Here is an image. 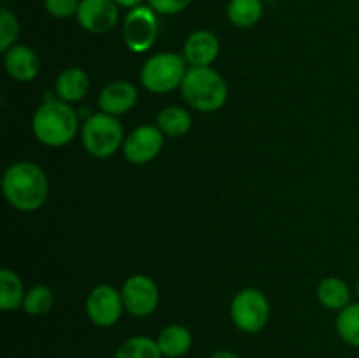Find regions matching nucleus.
<instances>
[{"mask_svg":"<svg viewBox=\"0 0 359 358\" xmlns=\"http://www.w3.org/2000/svg\"><path fill=\"white\" fill-rule=\"evenodd\" d=\"M210 358H238V354H235L233 351L219 350V351H216V353L210 354Z\"/></svg>","mask_w":359,"mask_h":358,"instance_id":"bb28decb","label":"nucleus"},{"mask_svg":"<svg viewBox=\"0 0 359 358\" xmlns=\"http://www.w3.org/2000/svg\"><path fill=\"white\" fill-rule=\"evenodd\" d=\"M118 6L128 7V9H133V7H139L142 4V0H114Z\"/></svg>","mask_w":359,"mask_h":358,"instance_id":"cd10ccee","label":"nucleus"},{"mask_svg":"<svg viewBox=\"0 0 359 358\" xmlns=\"http://www.w3.org/2000/svg\"><path fill=\"white\" fill-rule=\"evenodd\" d=\"M2 192L14 209L34 213L41 209L48 199V178L34 161H16L4 172Z\"/></svg>","mask_w":359,"mask_h":358,"instance_id":"f257e3e1","label":"nucleus"},{"mask_svg":"<svg viewBox=\"0 0 359 358\" xmlns=\"http://www.w3.org/2000/svg\"><path fill=\"white\" fill-rule=\"evenodd\" d=\"M193 0H147L151 9L158 14H177L184 11Z\"/></svg>","mask_w":359,"mask_h":358,"instance_id":"a878e982","label":"nucleus"},{"mask_svg":"<svg viewBox=\"0 0 359 358\" xmlns=\"http://www.w3.org/2000/svg\"><path fill=\"white\" fill-rule=\"evenodd\" d=\"M88 88H90L88 74L79 67H69L63 72H60L55 83L56 95H58L60 100L67 102V104L79 102L88 93Z\"/></svg>","mask_w":359,"mask_h":358,"instance_id":"2eb2a0df","label":"nucleus"},{"mask_svg":"<svg viewBox=\"0 0 359 358\" xmlns=\"http://www.w3.org/2000/svg\"><path fill=\"white\" fill-rule=\"evenodd\" d=\"M20 35V23L11 11H0V51L7 53Z\"/></svg>","mask_w":359,"mask_h":358,"instance_id":"b1692460","label":"nucleus"},{"mask_svg":"<svg viewBox=\"0 0 359 358\" xmlns=\"http://www.w3.org/2000/svg\"><path fill=\"white\" fill-rule=\"evenodd\" d=\"M76 18L90 34H107L118 25L119 6L114 0H81Z\"/></svg>","mask_w":359,"mask_h":358,"instance_id":"9b49d317","label":"nucleus"},{"mask_svg":"<svg viewBox=\"0 0 359 358\" xmlns=\"http://www.w3.org/2000/svg\"><path fill=\"white\" fill-rule=\"evenodd\" d=\"M158 35L156 13L149 6L130 9L123 21V39L130 51L144 53L151 49Z\"/></svg>","mask_w":359,"mask_h":358,"instance_id":"0eeeda50","label":"nucleus"},{"mask_svg":"<svg viewBox=\"0 0 359 358\" xmlns=\"http://www.w3.org/2000/svg\"><path fill=\"white\" fill-rule=\"evenodd\" d=\"M158 346L163 357L167 358H181L191 350L193 337L186 326L182 325H168L158 333Z\"/></svg>","mask_w":359,"mask_h":358,"instance_id":"dca6fc26","label":"nucleus"},{"mask_svg":"<svg viewBox=\"0 0 359 358\" xmlns=\"http://www.w3.org/2000/svg\"><path fill=\"white\" fill-rule=\"evenodd\" d=\"M318 300L332 311H342L351 304V290L340 277H326L318 286Z\"/></svg>","mask_w":359,"mask_h":358,"instance_id":"f3484780","label":"nucleus"},{"mask_svg":"<svg viewBox=\"0 0 359 358\" xmlns=\"http://www.w3.org/2000/svg\"><path fill=\"white\" fill-rule=\"evenodd\" d=\"M356 290H358V297H359V281H358V286H356Z\"/></svg>","mask_w":359,"mask_h":358,"instance_id":"c85d7f7f","label":"nucleus"},{"mask_svg":"<svg viewBox=\"0 0 359 358\" xmlns=\"http://www.w3.org/2000/svg\"><path fill=\"white\" fill-rule=\"evenodd\" d=\"M337 332L344 343L359 350V304L351 302L342 311H339Z\"/></svg>","mask_w":359,"mask_h":358,"instance_id":"4be33fe9","label":"nucleus"},{"mask_svg":"<svg viewBox=\"0 0 359 358\" xmlns=\"http://www.w3.org/2000/svg\"><path fill=\"white\" fill-rule=\"evenodd\" d=\"M114 358H163V354L156 340L146 336H137L126 339L118 347Z\"/></svg>","mask_w":359,"mask_h":358,"instance_id":"412c9836","label":"nucleus"},{"mask_svg":"<svg viewBox=\"0 0 359 358\" xmlns=\"http://www.w3.org/2000/svg\"><path fill=\"white\" fill-rule=\"evenodd\" d=\"M186 60L177 53H158L144 63L140 81L151 93H168L181 86L186 76Z\"/></svg>","mask_w":359,"mask_h":358,"instance_id":"39448f33","label":"nucleus"},{"mask_svg":"<svg viewBox=\"0 0 359 358\" xmlns=\"http://www.w3.org/2000/svg\"><path fill=\"white\" fill-rule=\"evenodd\" d=\"M228 20L238 28H249L259 21L263 14V0H230L226 7Z\"/></svg>","mask_w":359,"mask_h":358,"instance_id":"aec40b11","label":"nucleus"},{"mask_svg":"<svg viewBox=\"0 0 359 358\" xmlns=\"http://www.w3.org/2000/svg\"><path fill=\"white\" fill-rule=\"evenodd\" d=\"M25 295L20 276L11 269L0 270V309L9 312L23 307Z\"/></svg>","mask_w":359,"mask_h":358,"instance_id":"a211bd4d","label":"nucleus"},{"mask_svg":"<svg viewBox=\"0 0 359 358\" xmlns=\"http://www.w3.org/2000/svg\"><path fill=\"white\" fill-rule=\"evenodd\" d=\"M182 55L191 67H209L219 55V41L212 32L196 30L186 39Z\"/></svg>","mask_w":359,"mask_h":358,"instance_id":"4468645a","label":"nucleus"},{"mask_svg":"<svg viewBox=\"0 0 359 358\" xmlns=\"http://www.w3.org/2000/svg\"><path fill=\"white\" fill-rule=\"evenodd\" d=\"M32 128L39 142L51 147L69 144L79 128V118L67 102L48 100L39 105L32 119Z\"/></svg>","mask_w":359,"mask_h":358,"instance_id":"f03ea898","label":"nucleus"},{"mask_svg":"<svg viewBox=\"0 0 359 358\" xmlns=\"http://www.w3.org/2000/svg\"><path fill=\"white\" fill-rule=\"evenodd\" d=\"M186 104L200 112H214L226 104L228 86L210 67H191L181 84Z\"/></svg>","mask_w":359,"mask_h":358,"instance_id":"7ed1b4c3","label":"nucleus"},{"mask_svg":"<svg viewBox=\"0 0 359 358\" xmlns=\"http://www.w3.org/2000/svg\"><path fill=\"white\" fill-rule=\"evenodd\" d=\"M123 297L114 286L98 284L86 298V314L97 326H112L123 314Z\"/></svg>","mask_w":359,"mask_h":358,"instance_id":"1a4fd4ad","label":"nucleus"},{"mask_svg":"<svg viewBox=\"0 0 359 358\" xmlns=\"http://www.w3.org/2000/svg\"><path fill=\"white\" fill-rule=\"evenodd\" d=\"M83 146L91 157L109 158L123 146V126L116 116L97 112L84 121L81 132Z\"/></svg>","mask_w":359,"mask_h":358,"instance_id":"20e7f679","label":"nucleus"},{"mask_svg":"<svg viewBox=\"0 0 359 358\" xmlns=\"http://www.w3.org/2000/svg\"><path fill=\"white\" fill-rule=\"evenodd\" d=\"M81 0H44V7L56 20L76 16Z\"/></svg>","mask_w":359,"mask_h":358,"instance_id":"393cba45","label":"nucleus"},{"mask_svg":"<svg viewBox=\"0 0 359 358\" xmlns=\"http://www.w3.org/2000/svg\"><path fill=\"white\" fill-rule=\"evenodd\" d=\"M158 128L167 137H182L191 128V116L179 105H168L158 114Z\"/></svg>","mask_w":359,"mask_h":358,"instance_id":"6ab92c4d","label":"nucleus"},{"mask_svg":"<svg viewBox=\"0 0 359 358\" xmlns=\"http://www.w3.org/2000/svg\"><path fill=\"white\" fill-rule=\"evenodd\" d=\"M137 104V88L128 81H112L98 95V107L111 116L126 114Z\"/></svg>","mask_w":359,"mask_h":358,"instance_id":"ddd939ff","label":"nucleus"},{"mask_svg":"<svg viewBox=\"0 0 359 358\" xmlns=\"http://www.w3.org/2000/svg\"><path fill=\"white\" fill-rule=\"evenodd\" d=\"M4 69L18 83H30L39 76L41 60L28 46H13L4 53Z\"/></svg>","mask_w":359,"mask_h":358,"instance_id":"f8f14e48","label":"nucleus"},{"mask_svg":"<svg viewBox=\"0 0 359 358\" xmlns=\"http://www.w3.org/2000/svg\"><path fill=\"white\" fill-rule=\"evenodd\" d=\"M163 147V132L154 125L133 130L123 142V154L130 164L142 165L154 160Z\"/></svg>","mask_w":359,"mask_h":358,"instance_id":"9d476101","label":"nucleus"},{"mask_svg":"<svg viewBox=\"0 0 359 358\" xmlns=\"http://www.w3.org/2000/svg\"><path fill=\"white\" fill-rule=\"evenodd\" d=\"M230 312L233 325L238 330L245 333H258L269 323V298L258 288H244L231 300Z\"/></svg>","mask_w":359,"mask_h":358,"instance_id":"423d86ee","label":"nucleus"},{"mask_svg":"<svg viewBox=\"0 0 359 358\" xmlns=\"http://www.w3.org/2000/svg\"><path fill=\"white\" fill-rule=\"evenodd\" d=\"M123 304L132 316L144 318L156 311L160 302V291L156 283L144 274H135L128 277L121 290Z\"/></svg>","mask_w":359,"mask_h":358,"instance_id":"6e6552de","label":"nucleus"},{"mask_svg":"<svg viewBox=\"0 0 359 358\" xmlns=\"http://www.w3.org/2000/svg\"><path fill=\"white\" fill-rule=\"evenodd\" d=\"M55 293L49 286L44 284H39V286L30 288L25 295L23 300V311L30 316H41L46 314L48 311H51L53 305H55Z\"/></svg>","mask_w":359,"mask_h":358,"instance_id":"5701e85b","label":"nucleus"},{"mask_svg":"<svg viewBox=\"0 0 359 358\" xmlns=\"http://www.w3.org/2000/svg\"><path fill=\"white\" fill-rule=\"evenodd\" d=\"M263 2H265V0H263ZM266 2H276V0H266Z\"/></svg>","mask_w":359,"mask_h":358,"instance_id":"c756f323","label":"nucleus"}]
</instances>
